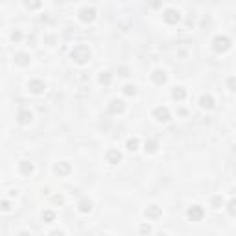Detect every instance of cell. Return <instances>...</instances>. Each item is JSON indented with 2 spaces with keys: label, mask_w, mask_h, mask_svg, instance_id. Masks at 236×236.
<instances>
[{
  "label": "cell",
  "mask_w": 236,
  "mask_h": 236,
  "mask_svg": "<svg viewBox=\"0 0 236 236\" xmlns=\"http://www.w3.org/2000/svg\"><path fill=\"white\" fill-rule=\"evenodd\" d=\"M203 209H201L199 205H194V207H190L188 209V218L192 220V221H199L201 218H203Z\"/></svg>",
  "instance_id": "6da1fadb"
},
{
  "label": "cell",
  "mask_w": 236,
  "mask_h": 236,
  "mask_svg": "<svg viewBox=\"0 0 236 236\" xmlns=\"http://www.w3.org/2000/svg\"><path fill=\"white\" fill-rule=\"evenodd\" d=\"M229 46H231V41L227 37H218L214 41V48H216V50H227Z\"/></svg>",
  "instance_id": "7a4b0ae2"
},
{
  "label": "cell",
  "mask_w": 236,
  "mask_h": 236,
  "mask_svg": "<svg viewBox=\"0 0 236 236\" xmlns=\"http://www.w3.org/2000/svg\"><path fill=\"white\" fill-rule=\"evenodd\" d=\"M146 216H148L149 220H155V218L161 216V209H159L157 205H149L148 209H146Z\"/></svg>",
  "instance_id": "3957f363"
},
{
  "label": "cell",
  "mask_w": 236,
  "mask_h": 236,
  "mask_svg": "<svg viewBox=\"0 0 236 236\" xmlns=\"http://www.w3.org/2000/svg\"><path fill=\"white\" fill-rule=\"evenodd\" d=\"M91 209H92V203L89 199H81L79 201V210L81 212H91Z\"/></svg>",
  "instance_id": "277c9868"
},
{
  "label": "cell",
  "mask_w": 236,
  "mask_h": 236,
  "mask_svg": "<svg viewBox=\"0 0 236 236\" xmlns=\"http://www.w3.org/2000/svg\"><path fill=\"white\" fill-rule=\"evenodd\" d=\"M166 20H168V22H177L179 20V13H175L173 9H168L166 11V17H164Z\"/></svg>",
  "instance_id": "5b68a950"
},
{
  "label": "cell",
  "mask_w": 236,
  "mask_h": 236,
  "mask_svg": "<svg viewBox=\"0 0 236 236\" xmlns=\"http://www.w3.org/2000/svg\"><path fill=\"white\" fill-rule=\"evenodd\" d=\"M81 19L83 20H92L94 19V9H83L81 11Z\"/></svg>",
  "instance_id": "8992f818"
},
{
  "label": "cell",
  "mask_w": 236,
  "mask_h": 236,
  "mask_svg": "<svg viewBox=\"0 0 236 236\" xmlns=\"http://www.w3.org/2000/svg\"><path fill=\"white\" fill-rule=\"evenodd\" d=\"M155 114H157V116H161L159 120H168V111H166V109H157V111H155Z\"/></svg>",
  "instance_id": "52a82bcc"
},
{
  "label": "cell",
  "mask_w": 236,
  "mask_h": 236,
  "mask_svg": "<svg viewBox=\"0 0 236 236\" xmlns=\"http://www.w3.org/2000/svg\"><path fill=\"white\" fill-rule=\"evenodd\" d=\"M201 105L203 107H212V98L210 96H203V98H201Z\"/></svg>",
  "instance_id": "ba28073f"
},
{
  "label": "cell",
  "mask_w": 236,
  "mask_h": 236,
  "mask_svg": "<svg viewBox=\"0 0 236 236\" xmlns=\"http://www.w3.org/2000/svg\"><path fill=\"white\" fill-rule=\"evenodd\" d=\"M30 87H31L33 92H41V91H43V83H39V81H33Z\"/></svg>",
  "instance_id": "9c48e42d"
},
{
  "label": "cell",
  "mask_w": 236,
  "mask_h": 236,
  "mask_svg": "<svg viewBox=\"0 0 236 236\" xmlns=\"http://www.w3.org/2000/svg\"><path fill=\"white\" fill-rule=\"evenodd\" d=\"M229 214H231V216H236V199H232L231 203H229Z\"/></svg>",
  "instance_id": "30bf717a"
},
{
  "label": "cell",
  "mask_w": 236,
  "mask_h": 236,
  "mask_svg": "<svg viewBox=\"0 0 236 236\" xmlns=\"http://www.w3.org/2000/svg\"><path fill=\"white\" fill-rule=\"evenodd\" d=\"M54 218H55V214H54V212H50V210L43 212V220H46V221H52Z\"/></svg>",
  "instance_id": "8fae6325"
},
{
  "label": "cell",
  "mask_w": 236,
  "mask_h": 236,
  "mask_svg": "<svg viewBox=\"0 0 236 236\" xmlns=\"http://www.w3.org/2000/svg\"><path fill=\"white\" fill-rule=\"evenodd\" d=\"M31 120V113H20V122H28Z\"/></svg>",
  "instance_id": "7c38bea8"
},
{
  "label": "cell",
  "mask_w": 236,
  "mask_h": 236,
  "mask_svg": "<svg viewBox=\"0 0 236 236\" xmlns=\"http://www.w3.org/2000/svg\"><path fill=\"white\" fill-rule=\"evenodd\" d=\"M109 159H111V161H120V153H116V151H111V153H109Z\"/></svg>",
  "instance_id": "4fadbf2b"
},
{
  "label": "cell",
  "mask_w": 236,
  "mask_h": 236,
  "mask_svg": "<svg viewBox=\"0 0 236 236\" xmlns=\"http://www.w3.org/2000/svg\"><path fill=\"white\" fill-rule=\"evenodd\" d=\"M140 232H151V227L149 225H142L140 227Z\"/></svg>",
  "instance_id": "5bb4252c"
},
{
  "label": "cell",
  "mask_w": 236,
  "mask_h": 236,
  "mask_svg": "<svg viewBox=\"0 0 236 236\" xmlns=\"http://www.w3.org/2000/svg\"><path fill=\"white\" fill-rule=\"evenodd\" d=\"M137 144H138L137 140H129V144H127V146H129V149H137Z\"/></svg>",
  "instance_id": "9a60e30c"
},
{
  "label": "cell",
  "mask_w": 236,
  "mask_h": 236,
  "mask_svg": "<svg viewBox=\"0 0 236 236\" xmlns=\"http://www.w3.org/2000/svg\"><path fill=\"white\" fill-rule=\"evenodd\" d=\"M229 85L232 87V91H236V78H231V79H229Z\"/></svg>",
  "instance_id": "2e32d148"
},
{
  "label": "cell",
  "mask_w": 236,
  "mask_h": 236,
  "mask_svg": "<svg viewBox=\"0 0 236 236\" xmlns=\"http://www.w3.org/2000/svg\"><path fill=\"white\" fill-rule=\"evenodd\" d=\"M220 203H223V199H221V197H216V199L212 201V205L216 207V209H218V205H220Z\"/></svg>",
  "instance_id": "e0dca14e"
},
{
  "label": "cell",
  "mask_w": 236,
  "mask_h": 236,
  "mask_svg": "<svg viewBox=\"0 0 236 236\" xmlns=\"http://www.w3.org/2000/svg\"><path fill=\"white\" fill-rule=\"evenodd\" d=\"M173 96H175V98H183V96H185V92L181 91V89H179V91H175V92H173Z\"/></svg>",
  "instance_id": "ac0fdd59"
},
{
  "label": "cell",
  "mask_w": 236,
  "mask_h": 236,
  "mask_svg": "<svg viewBox=\"0 0 236 236\" xmlns=\"http://www.w3.org/2000/svg\"><path fill=\"white\" fill-rule=\"evenodd\" d=\"M126 92H127V94H135V87L127 85V87H126Z\"/></svg>",
  "instance_id": "d6986e66"
},
{
  "label": "cell",
  "mask_w": 236,
  "mask_h": 236,
  "mask_svg": "<svg viewBox=\"0 0 236 236\" xmlns=\"http://www.w3.org/2000/svg\"><path fill=\"white\" fill-rule=\"evenodd\" d=\"M33 168H31V164L28 166V164H22V172H31Z\"/></svg>",
  "instance_id": "ffe728a7"
}]
</instances>
